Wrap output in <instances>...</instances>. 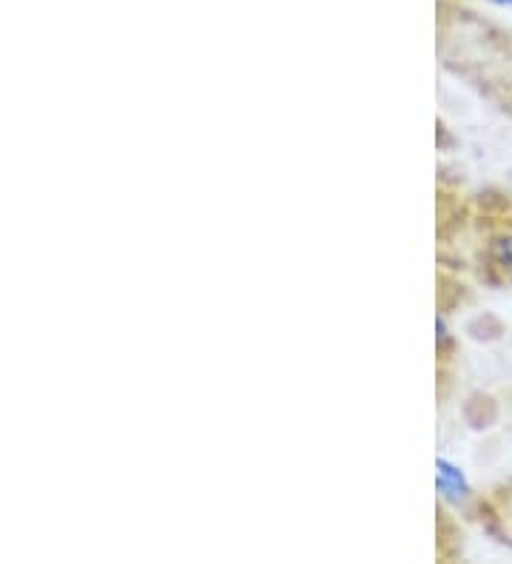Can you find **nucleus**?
<instances>
[{"label":"nucleus","mask_w":512,"mask_h":564,"mask_svg":"<svg viewBox=\"0 0 512 564\" xmlns=\"http://www.w3.org/2000/svg\"><path fill=\"white\" fill-rule=\"evenodd\" d=\"M438 490H442L447 499H465L467 496L465 474L447 459H438Z\"/></svg>","instance_id":"1"},{"label":"nucleus","mask_w":512,"mask_h":564,"mask_svg":"<svg viewBox=\"0 0 512 564\" xmlns=\"http://www.w3.org/2000/svg\"><path fill=\"white\" fill-rule=\"evenodd\" d=\"M492 3H506V7H512V0H492Z\"/></svg>","instance_id":"3"},{"label":"nucleus","mask_w":512,"mask_h":564,"mask_svg":"<svg viewBox=\"0 0 512 564\" xmlns=\"http://www.w3.org/2000/svg\"><path fill=\"white\" fill-rule=\"evenodd\" d=\"M492 257H495V262L512 269V235L499 237V240L492 242Z\"/></svg>","instance_id":"2"}]
</instances>
